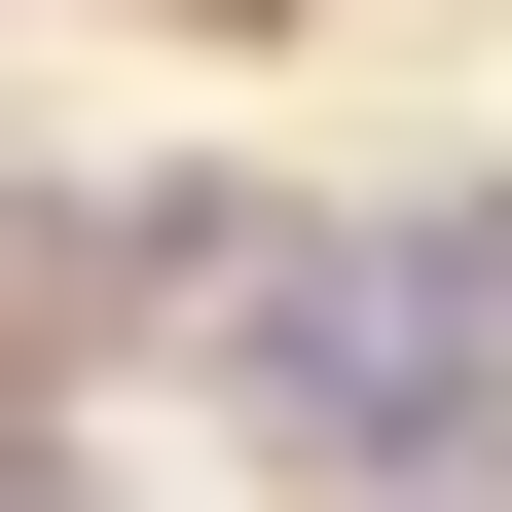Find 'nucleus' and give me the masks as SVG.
I'll return each instance as SVG.
<instances>
[{
  "mask_svg": "<svg viewBox=\"0 0 512 512\" xmlns=\"http://www.w3.org/2000/svg\"><path fill=\"white\" fill-rule=\"evenodd\" d=\"M256 256H293V183H256V147H0V403L74 439L110 366H183V330H220Z\"/></svg>",
  "mask_w": 512,
  "mask_h": 512,
  "instance_id": "1",
  "label": "nucleus"
}]
</instances>
